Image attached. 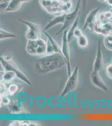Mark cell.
I'll return each instance as SVG.
<instances>
[{
    "label": "cell",
    "mask_w": 112,
    "mask_h": 126,
    "mask_svg": "<svg viewBox=\"0 0 112 126\" xmlns=\"http://www.w3.org/2000/svg\"><path fill=\"white\" fill-rule=\"evenodd\" d=\"M34 0H11L9 6L5 11L6 12H12L19 10L23 3L25 2L33 1Z\"/></svg>",
    "instance_id": "11"
},
{
    "label": "cell",
    "mask_w": 112,
    "mask_h": 126,
    "mask_svg": "<svg viewBox=\"0 0 112 126\" xmlns=\"http://www.w3.org/2000/svg\"><path fill=\"white\" fill-rule=\"evenodd\" d=\"M82 34H83V32H82V30H81V29L78 28V27H77L75 30V33H74L75 37L78 38V37L82 36Z\"/></svg>",
    "instance_id": "26"
},
{
    "label": "cell",
    "mask_w": 112,
    "mask_h": 126,
    "mask_svg": "<svg viewBox=\"0 0 112 126\" xmlns=\"http://www.w3.org/2000/svg\"><path fill=\"white\" fill-rule=\"evenodd\" d=\"M67 65L65 59L58 53L47 55L36 60V67L38 72L47 74L61 69Z\"/></svg>",
    "instance_id": "1"
},
{
    "label": "cell",
    "mask_w": 112,
    "mask_h": 126,
    "mask_svg": "<svg viewBox=\"0 0 112 126\" xmlns=\"http://www.w3.org/2000/svg\"><path fill=\"white\" fill-rule=\"evenodd\" d=\"M16 77V74L12 71H4L1 76V81L4 82H9L13 80Z\"/></svg>",
    "instance_id": "17"
},
{
    "label": "cell",
    "mask_w": 112,
    "mask_h": 126,
    "mask_svg": "<svg viewBox=\"0 0 112 126\" xmlns=\"http://www.w3.org/2000/svg\"><path fill=\"white\" fill-rule=\"evenodd\" d=\"M0 64L4 71H12L14 72L16 75V77L20 80L26 83L27 85H31L32 83L27 76L21 72L17 65L13 61L5 60L2 57L0 58Z\"/></svg>",
    "instance_id": "2"
},
{
    "label": "cell",
    "mask_w": 112,
    "mask_h": 126,
    "mask_svg": "<svg viewBox=\"0 0 112 126\" xmlns=\"http://www.w3.org/2000/svg\"><path fill=\"white\" fill-rule=\"evenodd\" d=\"M80 15V12L79 13L78 16L77 17V19L75 20V22L71 25V27H70L69 30H68L67 31V38L68 42L69 43H71V42L73 41V40L74 39V37H75L74 33H75V30L77 27Z\"/></svg>",
    "instance_id": "14"
},
{
    "label": "cell",
    "mask_w": 112,
    "mask_h": 126,
    "mask_svg": "<svg viewBox=\"0 0 112 126\" xmlns=\"http://www.w3.org/2000/svg\"><path fill=\"white\" fill-rule=\"evenodd\" d=\"M54 53H55L54 48L50 42V40H48L47 42V55H50Z\"/></svg>",
    "instance_id": "23"
},
{
    "label": "cell",
    "mask_w": 112,
    "mask_h": 126,
    "mask_svg": "<svg viewBox=\"0 0 112 126\" xmlns=\"http://www.w3.org/2000/svg\"><path fill=\"white\" fill-rule=\"evenodd\" d=\"M65 15L66 14H63L56 16L55 17H54V18L51 20L49 21L47 23V25L44 27V30L47 31L49 30L57 24H63L64 21Z\"/></svg>",
    "instance_id": "12"
},
{
    "label": "cell",
    "mask_w": 112,
    "mask_h": 126,
    "mask_svg": "<svg viewBox=\"0 0 112 126\" xmlns=\"http://www.w3.org/2000/svg\"><path fill=\"white\" fill-rule=\"evenodd\" d=\"M104 44L107 48L112 51V32L105 36Z\"/></svg>",
    "instance_id": "19"
},
{
    "label": "cell",
    "mask_w": 112,
    "mask_h": 126,
    "mask_svg": "<svg viewBox=\"0 0 112 126\" xmlns=\"http://www.w3.org/2000/svg\"><path fill=\"white\" fill-rule=\"evenodd\" d=\"M16 34L10 33L9 32L6 30H3V29L0 30V40H3L5 39H10V38H16Z\"/></svg>",
    "instance_id": "18"
},
{
    "label": "cell",
    "mask_w": 112,
    "mask_h": 126,
    "mask_svg": "<svg viewBox=\"0 0 112 126\" xmlns=\"http://www.w3.org/2000/svg\"><path fill=\"white\" fill-rule=\"evenodd\" d=\"M103 65V59L102 55L100 40H99L98 45V48L96 56L94 63L93 71L99 72L102 69Z\"/></svg>",
    "instance_id": "9"
},
{
    "label": "cell",
    "mask_w": 112,
    "mask_h": 126,
    "mask_svg": "<svg viewBox=\"0 0 112 126\" xmlns=\"http://www.w3.org/2000/svg\"><path fill=\"white\" fill-rule=\"evenodd\" d=\"M78 72L79 67L78 66H76L70 76L69 77L60 96H65L67 93L72 92L76 88L78 85Z\"/></svg>",
    "instance_id": "6"
},
{
    "label": "cell",
    "mask_w": 112,
    "mask_h": 126,
    "mask_svg": "<svg viewBox=\"0 0 112 126\" xmlns=\"http://www.w3.org/2000/svg\"><path fill=\"white\" fill-rule=\"evenodd\" d=\"M67 30L63 32L62 39V44L61 46V50L63 56L67 62V69L68 72V77L70 76L71 72V63H70V46L67 38Z\"/></svg>",
    "instance_id": "7"
},
{
    "label": "cell",
    "mask_w": 112,
    "mask_h": 126,
    "mask_svg": "<svg viewBox=\"0 0 112 126\" xmlns=\"http://www.w3.org/2000/svg\"><path fill=\"white\" fill-rule=\"evenodd\" d=\"M43 32L46 36H47L48 40H50V42L51 43L52 46L54 48V51L55 53H60V54L62 55V52L61 50V46L58 43L54 40V38L50 35L48 33H47L46 31H43ZM63 56V55H62Z\"/></svg>",
    "instance_id": "15"
},
{
    "label": "cell",
    "mask_w": 112,
    "mask_h": 126,
    "mask_svg": "<svg viewBox=\"0 0 112 126\" xmlns=\"http://www.w3.org/2000/svg\"><path fill=\"white\" fill-rule=\"evenodd\" d=\"M88 0H82V9L83 11H84L85 10V8L87 6V3Z\"/></svg>",
    "instance_id": "29"
},
{
    "label": "cell",
    "mask_w": 112,
    "mask_h": 126,
    "mask_svg": "<svg viewBox=\"0 0 112 126\" xmlns=\"http://www.w3.org/2000/svg\"><path fill=\"white\" fill-rule=\"evenodd\" d=\"M11 0H0V12L6 11L9 6Z\"/></svg>",
    "instance_id": "22"
},
{
    "label": "cell",
    "mask_w": 112,
    "mask_h": 126,
    "mask_svg": "<svg viewBox=\"0 0 112 126\" xmlns=\"http://www.w3.org/2000/svg\"><path fill=\"white\" fill-rule=\"evenodd\" d=\"M19 21L28 27V29L25 34L26 38L28 40H36L40 38L41 28L39 24L21 19H19Z\"/></svg>",
    "instance_id": "4"
},
{
    "label": "cell",
    "mask_w": 112,
    "mask_h": 126,
    "mask_svg": "<svg viewBox=\"0 0 112 126\" xmlns=\"http://www.w3.org/2000/svg\"><path fill=\"white\" fill-rule=\"evenodd\" d=\"M12 53L9 52L4 53L2 57L5 60L7 61H9L12 60Z\"/></svg>",
    "instance_id": "28"
},
{
    "label": "cell",
    "mask_w": 112,
    "mask_h": 126,
    "mask_svg": "<svg viewBox=\"0 0 112 126\" xmlns=\"http://www.w3.org/2000/svg\"><path fill=\"white\" fill-rule=\"evenodd\" d=\"M18 89L19 87L18 85L14 83L11 84L8 87V91L9 92V94L11 95H13L18 91Z\"/></svg>",
    "instance_id": "21"
},
{
    "label": "cell",
    "mask_w": 112,
    "mask_h": 126,
    "mask_svg": "<svg viewBox=\"0 0 112 126\" xmlns=\"http://www.w3.org/2000/svg\"><path fill=\"white\" fill-rule=\"evenodd\" d=\"M104 28H105L107 30H108L109 31L112 33V22H108L107 23L102 24L101 25Z\"/></svg>",
    "instance_id": "25"
},
{
    "label": "cell",
    "mask_w": 112,
    "mask_h": 126,
    "mask_svg": "<svg viewBox=\"0 0 112 126\" xmlns=\"http://www.w3.org/2000/svg\"><path fill=\"white\" fill-rule=\"evenodd\" d=\"M41 6L50 14L55 16L63 14L62 7L65 3L59 0H39Z\"/></svg>",
    "instance_id": "3"
},
{
    "label": "cell",
    "mask_w": 112,
    "mask_h": 126,
    "mask_svg": "<svg viewBox=\"0 0 112 126\" xmlns=\"http://www.w3.org/2000/svg\"></svg>",
    "instance_id": "31"
},
{
    "label": "cell",
    "mask_w": 112,
    "mask_h": 126,
    "mask_svg": "<svg viewBox=\"0 0 112 126\" xmlns=\"http://www.w3.org/2000/svg\"><path fill=\"white\" fill-rule=\"evenodd\" d=\"M9 107L10 112L12 114H19L24 111L23 109L19 106L18 102L16 101H11Z\"/></svg>",
    "instance_id": "16"
},
{
    "label": "cell",
    "mask_w": 112,
    "mask_h": 126,
    "mask_svg": "<svg viewBox=\"0 0 112 126\" xmlns=\"http://www.w3.org/2000/svg\"><path fill=\"white\" fill-rule=\"evenodd\" d=\"M11 100L8 96H0V105H8L10 104Z\"/></svg>",
    "instance_id": "24"
},
{
    "label": "cell",
    "mask_w": 112,
    "mask_h": 126,
    "mask_svg": "<svg viewBox=\"0 0 112 126\" xmlns=\"http://www.w3.org/2000/svg\"><path fill=\"white\" fill-rule=\"evenodd\" d=\"M106 72L108 76L112 79V64H110L107 66Z\"/></svg>",
    "instance_id": "27"
},
{
    "label": "cell",
    "mask_w": 112,
    "mask_h": 126,
    "mask_svg": "<svg viewBox=\"0 0 112 126\" xmlns=\"http://www.w3.org/2000/svg\"><path fill=\"white\" fill-rule=\"evenodd\" d=\"M82 0H78L77 4L76 5L75 9L72 12L66 14L64 21L62 27L56 33V35L59 34L64 31L67 30L68 27L71 26L77 19L80 12V6L81 4Z\"/></svg>",
    "instance_id": "5"
},
{
    "label": "cell",
    "mask_w": 112,
    "mask_h": 126,
    "mask_svg": "<svg viewBox=\"0 0 112 126\" xmlns=\"http://www.w3.org/2000/svg\"><path fill=\"white\" fill-rule=\"evenodd\" d=\"M100 9V7H98L93 9L89 12L85 19L83 30H85L87 28L90 31L93 32L94 27L97 20L96 15L99 11Z\"/></svg>",
    "instance_id": "8"
},
{
    "label": "cell",
    "mask_w": 112,
    "mask_h": 126,
    "mask_svg": "<svg viewBox=\"0 0 112 126\" xmlns=\"http://www.w3.org/2000/svg\"><path fill=\"white\" fill-rule=\"evenodd\" d=\"M78 45L80 47H85L88 46V40L86 36L82 34V36L79 37L77 38Z\"/></svg>",
    "instance_id": "20"
},
{
    "label": "cell",
    "mask_w": 112,
    "mask_h": 126,
    "mask_svg": "<svg viewBox=\"0 0 112 126\" xmlns=\"http://www.w3.org/2000/svg\"><path fill=\"white\" fill-rule=\"evenodd\" d=\"M91 82L95 86L104 91H108V87L101 78L99 72L93 71L91 74Z\"/></svg>",
    "instance_id": "10"
},
{
    "label": "cell",
    "mask_w": 112,
    "mask_h": 126,
    "mask_svg": "<svg viewBox=\"0 0 112 126\" xmlns=\"http://www.w3.org/2000/svg\"><path fill=\"white\" fill-rule=\"evenodd\" d=\"M38 47L37 40H28L26 49L28 54L32 56H37Z\"/></svg>",
    "instance_id": "13"
},
{
    "label": "cell",
    "mask_w": 112,
    "mask_h": 126,
    "mask_svg": "<svg viewBox=\"0 0 112 126\" xmlns=\"http://www.w3.org/2000/svg\"><path fill=\"white\" fill-rule=\"evenodd\" d=\"M98 0L101 3H104V2H106L107 0Z\"/></svg>",
    "instance_id": "30"
}]
</instances>
